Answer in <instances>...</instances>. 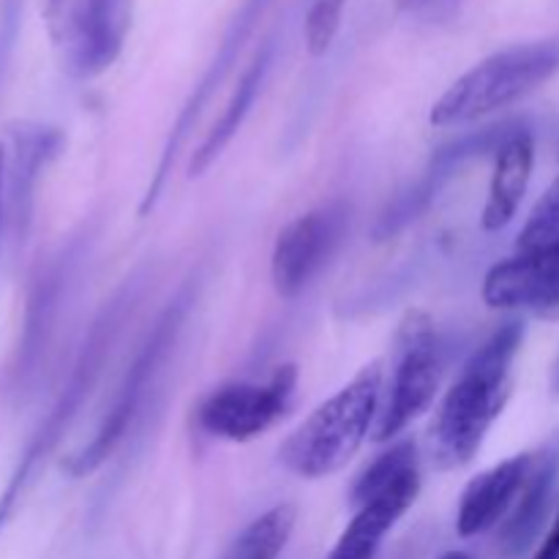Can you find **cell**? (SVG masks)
<instances>
[{"label":"cell","mask_w":559,"mask_h":559,"mask_svg":"<svg viewBox=\"0 0 559 559\" xmlns=\"http://www.w3.org/2000/svg\"><path fill=\"white\" fill-rule=\"evenodd\" d=\"M522 338V322H506L462 366L429 426V456L440 469L464 467L480 451L511 399L513 360Z\"/></svg>","instance_id":"1"},{"label":"cell","mask_w":559,"mask_h":559,"mask_svg":"<svg viewBox=\"0 0 559 559\" xmlns=\"http://www.w3.org/2000/svg\"><path fill=\"white\" fill-rule=\"evenodd\" d=\"M134 304L136 287L134 282H126L123 287L109 298V304L98 311L93 325L87 328V336L85 342H82L80 353H76L74 366H71L69 371V380L60 388L55 404L49 407V413L44 415L31 440H27L14 473L9 475L3 491H0V533H3L11 524V519L16 516V511L22 508L25 497L31 495L33 486H36L38 475L44 473V467H47V462L52 459V453L58 451L63 437L69 435L76 415L82 413L85 402L91 399L93 388H96L98 377H102L104 366H107L109 353H112L115 342H118L120 331H123L126 317L131 314Z\"/></svg>","instance_id":"2"},{"label":"cell","mask_w":559,"mask_h":559,"mask_svg":"<svg viewBox=\"0 0 559 559\" xmlns=\"http://www.w3.org/2000/svg\"><path fill=\"white\" fill-rule=\"evenodd\" d=\"M380 396L382 364L371 360L282 442L278 459L284 467L309 480L338 473L374 431Z\"/></svg>","instance_id":"3"},{"label":"cell","mask_w":559,"mask_h":559,"mask_svg":"<svg viewBox=\"0 0 559 559\" xmlns=\"http://www.w3.org/2000/svg\"><path fill=\"white\" fill-rule=\"evenodd\" d=\"M559 71V38L516 44L480 60L431 107V126H467L519 102Z\"/></svg>","instance_id":"4"},{"label":"cell","mask_w":559,"mask_h":559,"mask_svg":"<svg viewBox=\"0 0 559 559\" xmlns=\"http://www.w3.org/2000/svg\"><path fill=\"white\" fill-rule=\"evenodd\" d=\"M420 495L418 445L399 442L369 464L353 486L355 516L328 559H377L385 535Z\"/></svg>","instance_id":"5"},{"label":"cell","mask_w":559,"mask_h":559,"mask_svg":"<svg viewBox=\"0 0 559 559\" xmlns=\"http://www.w3.org/2000/svg\"><path fill=\"white\" fill-rule=\"evenodd\" d=\"M191 304H194V293H191V287H183L178 293V298L162 311V317L156 320L153 331L147 333V338L142 342L140 353L134 355L131 366L126 369L123 380H120L118 391H115L112 396V404H109V409L104 413L96 435H93L74 456L66 459L63 469L71 478H85V475L96 473V469L112 456L115 448L123 442V437L129 435L131 420H134L142 402H145L153 377L158 374L162 364L167 360L169 349L175 347V338H178L180 328H183Z\"/></svg>","instance_id":"6"},{"label":"cell","mask_w":559,"mask_h":559,"mask_svg":"<svg viewBox=\"0 0 559 559\" xmlns=\"http://www.w3.org/2000/svg\"><path fill=\"white\" fill-rule=\"evenodd\" d=\"M44 25L60 66L93 80L118 60L131 25V0H47Z\"/></svg>","instance_id":"7"},{"label":"cell","mask_w":559,"mask_h":559,"mask_svg":"<svg viewBox=\"0 0 559 559\" xmlns=\"http://www.w3.org/2000/svg\"><path fill=\"white\" fill-rule=\"evenodd\" d=\"M391 385L374 424V440L388 442L402 435L415 418L435 404L442 377V353L435 322L426 311H407L393 338Z\"/></svg>","instance_id":"8"},{"label":"cell","mask_w":559,"mask_h":559,"mask_svg":"<svg viewBox=\"0 0 559 559\" xmlns=\"http://www.w3.org/2000/svg\"><path fill=\"white\" fill-rule=\"evenodd\" d=\"M82 260H85V240L76 238L38 267L31 293H27L25 320H22L14 366H11L14 393H25L36 385L55 336H58L60 317H63L66 300L80 276Z\"/></svg>","instance_id":"9"},{"label":"cell","mask_w":559,"mask_h":559,"mask_svg":"<svg viewBox=\"0 0 559 559\" xmlns=\"http://www.w3.org/2000/svg\"><path fill=\"white\" fill-rule=\"evenodd\" d=\"M298 388V366L284 364L265 382H229L207 393L197 407L205 435L227 442H251L287 415Z\"/></svg>","instance_id":"10"},{"label":"cell","mask_w":559,"mask_h":559,"mask_svg":"<svg viewBox=\"0 0 559 559\" xmlns=\"http://www.w3.org/2000/svg\"><path fill=\"white\" fill-rule=\"evenodd\" d=\"M63 147L60 129L33 120H16L0 140V197L3 235L14 246L27 238L36 211V189L44 169Z\"/></svg>","instance_id":"11"},{"label":"cell","mask_w":559,"mask_h":559,"mask_svg":"<svg viewBox=\"0 0 559 559\" xmlns=\"http://www.w3.org/2000/svg\"><path fill=\"white\" fill-rule=\"evenodd\" d=\"M349 229V207L342 200L304 213L278 233L271 254L273 289L282 298H298L331 262Z\"/></svg>","instance_id":"12"},{"label":"cell","mask_w":559,"mask_h":559,"mask_svg":"<svg viewBox=\"0 0 559 559\" xmlns=\"http://www.w3.org/2000/svg\"><path fill=\"white\" fill-rule=\"evenodd\" d=\"M265 5H267V0H246V3L238 9V14H235L233 25H229V31L224 33L222 47H218L216 58L211 60V66L205 69V74L200 76V82H197V87L191 91V96L186 98V104L180 107L178 120H175L173 129H169L167 142H164V147H162V156H158L156 169H153V175H151V183H147L145 194H142L140 216H151V213L156 211L158 200H162L164 186H167L169 173H173V167H175V158L180 156V147L186 145L191 129H194V123L200 120L202 109L207 107V102L213 98V93L218 91V85H222V82L227 80L229 71H233L235 60H238L240 49H243L246 38L251 36V31H254L257 20L262 16Z\"/></svg>","instance_id":"13"},{"label":"cell","mask_w":559,"mask_h":559,"mask_svg":"<svg viewBox=\"0 0 559 559\" xmlns=\"http://www.w3.org/2000/svg\"><path fill=\"white\" fill-rule=\"evenodd\" d=\"M484 300L491 309H559V243L497 262L484 278Z\"/></svg>","instance_id":"14"},{"label":"cell","mask_w":559,"mask_h":559,"mask_svg":"<svg viewBox=\"0 0 559 559\" xmlns=\"http://www.w3.org/2000/svg\"><path fill=\"white\" fill-rule=\"evenodd\" d=\"M533 462V453H519V456L506 459L497 467L486 469L478 478L469 480L462 502H459L456 516V530L462 538L489 533L491 527H497L508 516V511L516 506L519 495L527 484Z\"/></svg>","instance_id":"15"},{"label":"cell","mask_w":559,"mask_h":559,"mask_svg":"<svg viewBox=\"0 0 559 559\" xmlns=\"http://www.w3.org/2000/svg\"><path fill=\"white\" fill-rule=\"evenodd\" d=\"M559 480V437L535 456L530 478L519 495L513 513L500 533V551L506 559H519L544 530Z\"/></svg>","instance_id":"16"},{"label":"cell","mask_w":559,"mask_h":559,"mask_svg":"<svg viewBox=\"0 0 559 559\" xmlns=\"http://www.w3.org/2000/svg\"><path fill=\"white\" fill-rule=\"evenodd\" d=\"M535 164V142L527 129L519 126L500 151L495 153V175H491L489 200L484 205V224L486 233H500L516 216L524 194H527L530 178H533Z\"/></svg>","instance_id":"17"},{"label":"cell","mask_w":559,"mask_h":559,"mask_svg":"<svg viewBox=\"0 0 559 559\" xmlns=\"http://www.w3.org/2000/svg\"><path fill=\"white\" fill-rule=\"evenodd\" d=\"M271 60H273V44L267 41L265 47L254 55V60L249 63V69L243 71L238 87H235V93L229 96L227 107H224L222 118L213 123V129L207 131L205 140L200 142V147H197L194 156H191L189 178H200V175H205L207 169L216 164V158L222 156L224 147L233 142V136L238 134L240 126H243V120H246V115L251 112L257 96H260V87H262V82H265L267 69H271Z\"/></svg>","instance_id":"18"},{"label":"cell","mask_w":559,"mask_h":559,"mask_svg":"<svg viewBox=\"0 0 559 559\" xmlns=\"http://www.w3.org/2000/svg\"><path fill=\"white\" fill-rule=\"evenodd\" d=\"M298 508L282 502L249 524L229 546L224 559H278L293 538Z\"/></svg>","instance_id":"19"},{"label":"cell","mask_w":559,"mask_h":559,"mask_svg":"<svg viewBox=\"0 0 559 559\" xmlns=\"http://www.w3.org/2000/svg\"><path fill=\"white\" fill-rule=\"evenodd\" d=\"M347 0H309L306 11V47L311 55H325L342 25Z\"/></svg>","instance_id":"20"},{"label":"cell","mask_w":559,"mask_h":559,"mask_svg":"<svg viewBox=\"0 0 559 559\" xmlns=\"http://www.w3.org/2000/svg\"><path fill=\"white\" fill-rule=\"evenodd\" d=\"M22 3L25 0H0V87H3L5 69L11 63V55H14L16 36H20Z\"/></svg>","instance_id":"21"},{"label":"cell","mask_w":559,"mask_h":559,"mask_svg":"<svg viewBox=\"0 0 559 559\" xmlns=\"http://www.w3.org/2000/svg\"><path fill=\"white\" fill-rule=\"evenodd\" d=\"M533 559H559V513L555 524H551L549 535H546V540L540 544V549L535 551Z\"/></svg>","instance_id":"22"},{"label":"cell","mask_w":559,"mask_h":559,"mask_svg":"<svg viewBox=\"0 0 559 559\" xmlns=\"http://www.w3.org/2000/svg\"><path fill=\"white\" fill-rule=\"evenodd\" d=\"M442 3H451V0H407L409 9H418V11H435L437 5Z\"/></svg>","instance_id":"23"},{"label":"cell","mask_w":559,"mask_h":559,"mask_svg":"<svg viewBox=\"0 0 559 559\" xmlns=\"http://www.w3.org/2000/svg\"><path fill=\"white\" fill-rule=\"evenodd\" d=\"M551 391H555L557 396H559V358H557V364H555V371H551Z\"/></svg>","instance_id":"24"},{"label":"cell","mask_w":559,"mask_h":559,"mask_svg":"<svg viewBox=\"0 0 559 559\" xmlns=\"http://www.w3.org/2000/svg\"><path fill=\"white\" fill-rule=\"evenodd\" d=\"M3 240H5V235H3V197H0V249H3Z\"/></svg>","instance_id":"25"},{"label":"cell","mask_w":559,"mask_h":559,"mask_svg":"<svg viewBox=\"0 0 559 559\" xmlns=\"http://www.w3.org/2000/svg\"><path fill=\"white\" fill-rule=\"evenodd\" d=\"M440 559H469V557L462 555V551H448V555H442Z\"/></svg>","instance_id":"26"},{"label":"cell","mask_w":559,"mask_h":559,"mask_svg":"<svg viewBox=\"0 0 559 559\" xmlns=\"http://www.w3.org/2000/svg\"><path fill=\"white\" fill-rule=\"evenodd\" d=\"M557 180H559V178H557Z\"/></svg>","instance_id":"27"}]
</instances>
